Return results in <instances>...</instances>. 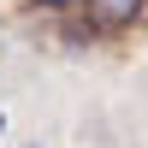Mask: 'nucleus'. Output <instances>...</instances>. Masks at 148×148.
I'll return each mask as SVG.
<instances>
[{
	"label": "nucleus",
	"instance_id": "f257e3e1",
	"mask_svg": "<svg viewBox=\"0 0 148 148\" xmlns=\"http://www.w3.org/2000/svg\"><path fill=\"white\" fill-rule=\"evenodd\" d=\"M142 12H148V0H83L89 36H125Z\"/></svg>",
	"mask_w": 148,
	"mask_h": 148
},
{
	"label": "nucleus",
	"instance_id": "f03ea898",
	"mask_svg": "<svg viewBox=\"0 0 148 148\" xmlns=\"http://www.w3.org/2000/svg\"><path fill=\"white\" fill-rule=\"evenodd\" d=\"M36 6H42V12H77L83 0H36Z\"/></svg>",
	"mask_w": 148,
	"mask_h": 148
},
{
	"label": "nucleus",
	"instance_id": "7ed1b4c3",
	"mask_svg": "<svg viewBox=\"0 0 148 148\" xmlns=\"http://www.w3.org/2000/svg\"><path fill=\"white\" fill-rule=\"evenodd\" d=\"M0 130H6V119H0Z\"/></svg>",
	"mask_w": 148,
	"mask_h": 148
}]
</instances>
